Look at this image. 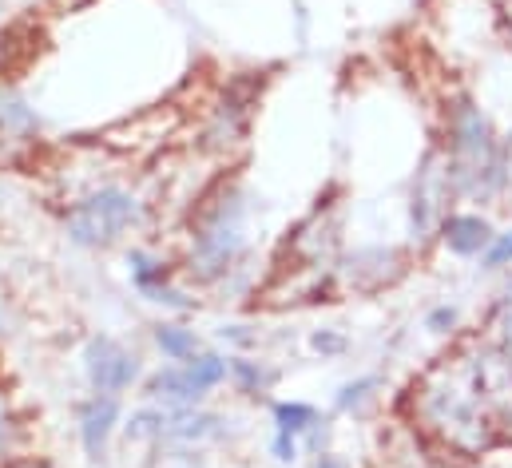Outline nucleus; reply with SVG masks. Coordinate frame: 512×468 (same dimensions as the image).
I'll list each match as a JSON object with an SVG mask.
<instances>
[{
	"instance_id": "obj_1",
	"label": "nucleus",
	"mask_w": 512,
	"mask_h": 468,
	"mask_svg": "<svg viewBox=\"0 0 512 468\" xmlns=\"http://www.w3.org/2000/svg\"><path fill=\"white\" fill-rule=\"evenodd\" d=\"M405 413L413 433L453 461H481L505 449L497 413L489 405L473 334L457 338L453 350L429 361L405 389Z\"/></svg>"
},
{
	"instance_id": "obj_2",
	"label": "nucleus",
	"mask_w": 512,
	"mask_h": 468,
	"mask_svg": "<svg viewBox=\"0 0 512 468\" xmlns=\"http://www.w3.org/2000/svg\"><path fill=\"white\" fill-rule=\"evenodd\" d=\"M457 203H501L505 199V131L469 96H449L441 143H437Z\"/></svg>"
},
{
	"instance_id": "obj_3",
	"label": "nucleus",
	"mask_w": 512,
	"mask_h": 468,
	"mask_svg": "<svg viewBox=\"0 0 512 468\" xmlns=\"http://www.w3.org/2000/svg\"><path fill=\"white\" fill-rule=\"evenodd\" d=\"M247 246V199L235 183H219L191 219V274L203 282H219L235 270Z\"/></svg>"
},
{
	"instance_id": "obj_4",
	"label": "nucleus",
	"mask_w": 512,
	"mask_h": 468,
	"mask_svg": "<svg viewBox=\"0 0 512 468\" xmlns=\"http://www.w3.org/2000/svg\"><path fill=\"white\" fill-rule=\"evenodd\" d=\"M139 223V199L124 187H100L64 211V231L76 246H112Z\"/></svg>"
},
{
	"instance_id": "obj_5",
	"label": "nucleus",
	"mask_w": 512,
	"mask_h": 468,
	"mask_svg": "<svg viewBox=\"0 0 512 468\" xmlns=\"http://www.w3.org/2000/svg\"><path fill=\"white\" fill-rule=\"evenodd\" d=\"M231 377V361L219 353H199L191 361H171L155 377H147V397L167 409H191L211 389H219Z\"/></svg>"
},
{
	"instance_id": "obj_6",
	"label": "nucleus",
	"mask_w": 512,
	"mask_h": 468,
	"mask_svg": "<svg viewBox=\"0 0 512 468\" xmlns=\"http://www.w3.org/2000/svg\"><path fill=\"white\" fill-rule=\"evenodd\" d=\"M338 274L354 294H382L409 274V254L401 246H382V242L358 246L338 262Z\"/></svg>"
},
{
	"instance_id": "obj_7",
	"label": "nucleus",
	"mask_w": 512,
	"mask_h": 468,
	"mask_svg": "<svg viewBox=\"0 0 512 468\" xmlns=\"http://www.w3.org/2000/svg\"><path fill=\"white\" fill-rule=\"evenodd\" d=\"M84 373H88V385L96 393L120 397L139 377V357L128 346H120L116 338H92L84 350Z\"/></svg>"
},
{
	"instance_id": "obj_8",
	"label": "nucleus",
	"mask_w": 512,
	"mask_h": 468,
	"mask_svg": "<svg viewBox=\"0 0 512 468\" xmlns=\"http://www.w3.org/2000/svg\"><path fill=\"white\" fill-rule=\"evenodd\" d=\"M497 238V227H493V219L489 215H481V211H461V207H453L445 219H441V227H437V242H441V250H449L453 258H477L481 262V254L489 250V242Z\"/></svg>"
},
{
	"instance_id": "obj_9",
	"label": "nucleus",
	"mask_w": 512,
	"mask_h": 468,
	"mask_svg": "<svg viewBox=\"0 0 512 468\" xmlns=\"http://www.w3.org/2000/svg\"><path fill=\"white\" fill-rule=\"evenodd\" d=\"M219 433V417L207 409H167L159 405V429H155V445H199L211 441Z\"/></svg>"
},
{
	"instance_id": "obj_10",
	"label": "nucleus",
	"mask_w": 512,
	"mask_h": 468,
	"mask_svg": "<svg viewBox=\"0 0 512 468\" xmlns=\"http://www.w3.org/2000/svg\"><path fill=\"white\" fill-rule=\"evenodd\" d=\"M116 421H120V397L96 393L92 401H84V409H80V441H84V453L92 461H104L108 441L116 433Z\"/></svg>"
},
{
	"instance_id": "obj_11",
	"label": "nucleus",
	"mask_w": 512,
	"mask_h": 468,
	"mask_svg": "<svg viewBox=\"0 0 512 468\" xmlns=\"http://www.w3.org/2000/svg\"><path fill=\"white\" fill-rule=\"evenodd\" d=\"M247 119H251V96H239V92H227L219 104H215V123L207 131L211 143L219 147H231L247 135Z\"/></svg>"
},
{
	"instance_id": "obj_12",
	"label": "nucleus",
	"mask_w": 512,
	"mask_h": 468,
	"mask_svg": "<svg viewBox=\"0 0 512 468\" xmlns=\"http://www.w3.org/2000/svg\"><path fill=\"white\" fill-rule=\"evenodd\" d=\"M322 425V417H318V409L314 405H306V401H278L274 405V433H290V437H306V433H314Z\"/></svg>"
},
{
	"instance_id": "obj_13",
	"label": "nucleus",
	"mask_w": 512,
	"mask_h": 468,
	"mask_svg": "<svg viewBox=\"0 0 512 468\" xmlns=\"http://www.w3.org/2000/svg\"><path fill=\"white\" fill-rule=\"evenodd\" d=\"M497 346H505L512 353V270L505 274L497 298H493V310H489V330H485Z\"/></svg>"
},
{
	"instance_id": "obj_14",
	"label": "nucleus",
	"mask_w": 512,
	"mask_h": 468,
	"mask_svg": "<svg viewBox=\"0 0 512 468\" xmlns=\"http://www.w3.org/2000/svg\"><path fill=\"white\" fill-rule=\"evenodd\" d=\"M155 346H159V353L167 361H191V357H199V338L187 326H159L155 330Z\"/></svg>"
},
{
	"instance_id": "obj_15",
	"label": "nucleus",
	"mask_w": 512,
	"mask_h": 468,
	"mask_svg": "<svg viewBox=\"0 0 512 468\" xmlns=\"http://www.w3.org/2000/svg\"><path fill=\"white\" fill-rule=\"evenodd\" d=\"M231 377L239 381V389L243 393H266L274 381H278V369H270V365H262V361H251V357H231Z\"/></svg>"
},
{
	"instance_id": "obj_16",
	"label": "nucleus",
	"mask_w": 512,
	"mask_h": 468,
	"mask_svg": "<svg viewBox=\"0 0 512 468\" xmlns=\"http://www.w3.org/2000/svg\"><path fill=\"white\" fill-rule=\"evenodd\" d=\"M378 389H382V377H378V373H362V377H354V381H346V385L338 389L334 409H338V413H358L366 401L378 397Z\"/></svg>"
},
{
	"instance_id": "obj_17",
	"label": "nucleus",
	"mask_w": 512,
	"mask_h": 468,
	"mask_svg": "<svg viewBox=\"0 0 512 468\" xmlns=\"http://www.w3.org/2000/svg\"><path fill=\"white\" fill-rule=\"evenodd\" d=\"M425 330H429L433 338H461V310L449 306V302L433 306V310L425 314Z\"/></svg>"
},
{
	"instance_id": "obj_18",
	"label": "nucleus",
	"mask_w": 512,
	"mask_h": 468,
	"mask_svg": "<svg viewBox=\"0 0 512 468\" xmlns=\"http://www.w3.org/2000/svg\"><path fill=\"white\" fill-rule=\"evenodd\" d=\"M481 270H489V274H509L512 270V227L497 231V238L489 242V250L481 254Z\"/></svg>"
},
{
	"instance_id": "obj_19",
	"label": "nucleus",
	"mask_w": 512,
	"mask_h": 468,
	"mask_svg": "<svg viewBox=\"0 0 512 468\" xmlns=\"http://www.w3.org/2000/svg\"><path fill=\"white\" fill-rule=\"evenodd\" d=\"M310 346H314V353H322V357H338V353L350 350V338L338 334V330H318V334L310 338Z\"/></svg>"
},
{
	"instance_id": "obj_20",
	"label": "nucleus",
	"mask_w": 512,
	"mask_h": 468,
	"mask_svg": "<svg viewBox=\"0 0 512 468\" xmlns=\"http://www.w3.org/2000/svg\"><path fill=\"white\" fill-rule=\"evenodd\" d=\"M270 453L278 457V461H298V437H290V433H274V441H270Z\"/></svg>"
},
{
	"instance_id": "obj_21",
	"label": "nucleus",
	"mask_w": 512,
	"mask_h": 468,
	"mask_svg": "<svg viewBox=\"0 0 512 468\" xmlns=\"http://www.w3.org/2000/svg\"><path fill=\"white\" fill-rule=\"evenodd\" d=\"M512 195V127L505 131V199Z\"/></svg>"
},
{
	"instance_id": "obj_22",
	"label": "nucleus",
	"mask_w": 512,
	"mask_h": 468,
	"mask_svg": "<svg viewBox=\"0 0 512 468\" xmlns=\"http://www.w3.org/2000/svg\"><path fill=\"white\" fill-rule=\"evenodd\" d=\"M314 468H350V461H346V457H338V453H318Z\"/></svg>"
},
{
	"instance_id": "obj_23",
	"label": "nucleus",
	"mask_w": 512,
	"mask_h": 468,
	"mask_svg": "<svg viewBox=\"0 0 512 468\" xmlns=\"http://www.w3.org/2000/svg\"><path fill=\"white\" fill-rule=\"evenodd\" d=\"M155 468H199V461H191L187 453H175V457H167V461H159Z\"/></svg>"
},
{
	"instance_id": "obj_24",
	"label": "nucleus",
	"mask_w": 512,
	"mask_h": 468,
	"mask_svg": "<svg viewBox=\"0 0 512 468\" xmlns=\"http://www.w3.org/2000/svg\"><path fill=\"white\" fill-rule=\"evenodd\" d=\"M501 32H505V44L512 48V0L501 4Z\"/></svg>"
},
{
	"instance_id": "obj_25",
	"label": "nucleus",
	"mask_w": 512,
	"mask_h": 468,
	"mask_svg": "<svg viewBox=\"0 0 512 468\" xmlns=\"http://www.w3.org/2000/svg\"><path fill=\"white\" fill-rule=\"evenodd\" d=\"M0 16H4V0H0Z\"/></svg>"
}]
</instances>
